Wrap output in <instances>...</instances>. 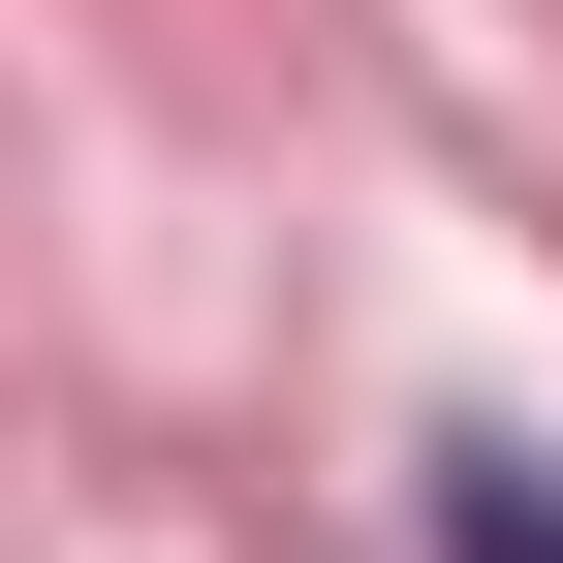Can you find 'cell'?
<instances>
[{
  "instance_id": "1",
  "label": "cell",
  "mask_w": 563,
  "mask_h": 563,
  "mask_svg": "<svg viewBox=\"0 0 563 563\" xmlns=\"http://www.w3.org/2000/svg\"><path fill=\"white\" fill-rule=\"evenodd\" d=\"M439 563H563V470H532V439H470V470H439Z\"/></svg>"
}]
</instances>
